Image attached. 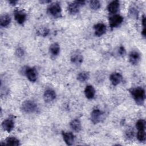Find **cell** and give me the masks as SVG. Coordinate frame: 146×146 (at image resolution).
Instances as JSON below:
<instances>
[{
  "label": "cell",
  "mask_w": 146,
  "mask_h": 146,
  "mask_svg": "<svg viewBox=\"0 0 146 146\" xmlns=\"http://www.w3.org/2000/svg\"><path fill=\"white\" fill-rule=\"evenodd\" d=\"M129 92L136 102V104L139 106H142L144 104L145 94L144 90L141 87H136L133 88L129 90Z\"/></svg>",
  "instance_id": "cell-1"
},
{
  "label": "cell",
  "mask_w": 146,
  "mask_h": 146,
  "mask_svg": "<svg viewBox=\"0 0 146 146\" xmlns=\"http://www.w3.org/2000/svg\"><path fill=\"white\" fill-rule=\"evenodd\" d=\"M47 11L48 14L54 18H59L61 17L62 9L60 5L58 2H55L49 5L47 8Z\"/></svg>",
  "instance_id": "cell-2"
},
{
  "label": "cell",
  "mask_w": 146,
  "mask_h": 146,
  "mask_svg": "<svg viewBox=\"0 0 146 146\" xmlns=\"http://www.w3.org/2000/svg\"><path fill=\"white\" fill-rule=\"evenodd\" d=\"M22 111L26 113H33L37 111V104L32 100L25 101L21 106Z\"/></svg>",
  "instance_id": "cell-3"
},
{
  "label": "cell",
  "mask_w": 146,
  "mask_h": 146,
  "mask_svg": "<svg viewBox=\"0 0 146 146\" xmlns=\"http://www.w3.org/2000/svg\"><path fill=\"white\" fill-rule=\"evenodd\" d=\"M84 3L85 2L82 1H74L71 2L68 5V11L71 14H75L79 12L80 7L84 5Z\"/></svg>",
  "instance_id": "cell-4"
},
{
  "label": "cell",
  "mask_w": 146,
  "mask_h": 146,
  "mask_svg": "<svg viewBox=\"0 0 146 146\" xmlns=\"http://www.w3.org/2000/svg\"><path fill=\"white\" fill-rule=\"evenodd\" d=\"M104 112L99 109L94 110L91 113V121L94 124H97L101 121L103 118Z\"/></svg>",
  "instance_id": "cell-5"
},
{
  "label": "cell",
  "mask_w": 146,
  "mask_h": 146,
  "mask_svg": "<svg viewBox=\"0 0 146 146\" xmlns=\"http://www.w3.org/2000/svg\"><path fill=\"white\" fill-rule=\"evenodd\" d=\"M123 21V18L118 14L113 15L109 18V24L111 28L119 26Z\"/></svg>",
  "instance_id": "cell-6"
},
{
  "label": "cell",
  "mask_w": 146,
  "mask_h": 146,
  "mask_svg": "<svg viewBox=\"0 0 146 146\" xmlns=\"http://www.w3.org/2000/svg\"><path fill=\"white\" fill-rule=\"evenodd\" d=\"M25 74L27 79L31 82H34L37 79V72L34 68L27 67L25 70Z\"/></svg>",
  "instance_id": "cell-7"
},
{
  "label": "cell",
  "mask_w": 146,
  "mask_h": 146,
  "mask_svg": "<svg viewBox=\"0 0 146 146\" xmlns=\"http://www.w3.org/2000/svg\"><path fill=\"white\" fill-rule=\"evenodd\" d=\"M14 18L18 23L22 25L26 21V14L23 11L15 10L14 11Z\"/></svg>",
  "instance_id": "cell-8"
},
{
  "label": "cell",
  "mask_w": 146,
  "mask_h": 146,
  "mask_svg": "<svg viewBox=\"0 0 146 146\" xmlns=\"http://www.w3.org/2000/svg\"><path fill=\"white\" fill-rule=\"evenodd\" d=\"M95 34L98 36L103 35L106 32V26L103 23H99L94 25V26Z\"/></svg>",
  "instance_id": "cell-9"
},
{
  "label": "cell",
  "mask_w": 146,
  "mask_h": 146,
  "mask_svg": "<svg viewBox=\"0 0 146 146\" xmlns=\"http://www.w3.org/2000/svg\"><path fill=\"white\" fill-rule=\"evenodd\" d=\"M56 96V93L54 90L51 89H48L45 91L43 95V98L45 102L50 103L55 99Z\"/></svg>",
  "instance_id": "cell-10"
},
{
  "label": "cell",
  "mask_w": 146,
  "mask_h": 146,
  "mask_svg": "<svg viewBox=\"0 0 146 146\" xmlns=\"http://www.w3.org/2000/svg\"><path fill=\"white\" fill-rule=\"evenodd\" d=\"M14 123L13 119H7L3 121L2 123V127L4 131L10 132L14 128Z\"/></svg>",
  "instance_id": "cell-11"
},
{
  "label": "cell",
  "mask_w": 146,
  "mask_h": 146,
  "mask_svg": "<svg viewBox=\"0 0 146 146\" xmlns=\"http://www.w3.org/2000/svg\"><path fill=\"white\" fill-rule=\"evenodd\" d=\"M62 136L66 144L68 145H72L74 144L75 137L71 132H62Z\"/></svg>",
  "instance_id": "cell-12"
},
{
  "label": "cell",
  "mask_w": 146,
  "mask_h": 146,
  "mask_svg": "<svg viewBox=\"0 0 146 146\" xmlns=\"http://www.w3.org/2000/svg\"><path fill=\"white\" fill-rule=\"evenodd\" d=\"M140 59V54L136 51H132L130 52L129 55V62L133 64H137Z\"/></svg>",
  "instance_id": "cell-13"
},
{
  "label": "cell",
  "mask_w": 146,
  "mask_h": 146,
  "mask_svg": "<svg viewBox=\"0 0 146 146\" xmlns=\"http://www.w3.org/2000/svg\"><path fill=\"white\" fill-rule=\"evenodd\" d=\"M121 75L118 72H113L110 76V80L113 86H117L122 80Z\"/></svg>",
  "instance_id": "cell-14"
},
{
  "label": "cell",
  "mask_w": 146,
  "mask_h": 146,
  "mask_svg": "<svg viewBox=\"0 0 146 146\" xmlns=\"http://www.w3.org/2000/svg\"><path fill=\"white\" fill-rule=\"evenodd\" d=\"M120 2L119 1H113L110 3L107 6V10L111 14L116 13L119 9Z\"/></svg>",
  "instance_id": "cell-15"
},
{
  "label": "cell",
  "mask_w": 146,
  "mask_h": 146,
  "mask_svg": "<svg viewBox=\"0 0 146 146\" xmlns=\"http://www.w3.org/2000/svg\"><path fill=\"white\" fill-rule=\"evenodd\" d=\"M83 56L79 52H75L71 55V61L76 65H80L83 62Z\"/></svg>",
  "instance_id": "cell-16"
},
{
  "label": "cell",
  "mask_w": 146,
  "mask_h": 146,
  "mask_svg": "<svg viewBox=\"0 0 146 146\" xmlns=\"http://www.w3.org/2000/svg\"><path fill=\"white\" fill-rule=\"evenodd\" d=\"M84 94L87 99H92L95 94V90L94 87L91 85L87 86L84 90Z\"/></svg>",
  "instance_id": "cell-17"
},
{
  "label": "cell",
  "mask_w": 146,
  "mask_h": 146,
  "mask_svg": "<svg viewBox=\"0 0 146 146\" xmlns=\"http://www.w3.org/2000/svg\"><path fill=\"white\" fill-rule=\"evenodd\" d=\"M70 127L73 131L76 132H79L82 129V125L80 120L78 119H75L72 120L70 122Z\"/></svg>",
  "instance_id": "cell-18"
},
{
  "label": "cell",
  "mask_w": 146,
  "mask_h": 146,
  "mask_svg": "<svg viewBox=\"0 0 146 146\" xmlns=\"http://www.w3.org/2000/svg\"><path fill=\"white\" fill-rule=\"evenodd\" d=\"M11 22V17L7 14H3L0 18V24L2 27L7 26Z\"/></svg>",
  "instance_id": "cell-19"
},
{
  "label": "cell",
  "mask_w": 146,
  "mask_h": 146,
  "mask_svg": "<svg viewBox=\"0 0 146 146\" xmlns=\"http://www.w3.org/2000/svg\"><path fill=\"white\" fill-rule=\"evenodd\" d=\"M4 144L11 146H18L20 145V143L19 140L17 138L13 136H10L6 139L5 143Z\"/></svg>",
  "instance_id": "cell-20"
},
{
  "label": "cell",
  "mask_w": 146,
  "mask_h": 146,
  "mask_svg": "<svg viewBox=\"0 0 146 146\" xmlns=\"http://www.w3.org/2000/svg\"><path fill=\"white\" fill-rule=\"evenodd\" d=\"M49 50L52 55L57 56L60 52V46L57 43H54L50 46Z\"/></svg>",
  "instance_id": "cell-21"
},
{
  "label": "cell",
  "mask_w": 146,
  "mask_h": 146,
  "mask_svg": "<svg viewBox=\"0 0 146 146\" xmlns=\"http://www.w3.org/2000/svg\"><path fill=\"white\" fill-rule=\"evenodd\" d=\"M90 77V74L87 71H82L78 74L77 79L80 82H84L87 81Z\"/></svg>",
  "instance_id": "cell-22"
},
{
  "label": "cell",
  "mask_w": 146,
  "mask_h": 146,
  "mask_svg": "<svg viewBox=\"0 0 146 146\" xmlns=\"http://www.w3.org/2000/svg\"><path fill=\"white\" fill-rule=\"evenodd\" d=\"M90 7L94 10H98L101 7V3L99 1L94 0L90 2Z\"/></svg>",
  "instance_id": "cell-23"
},
{
  "label": "cell",
  "mask_w": 146,
  "mask_h": 146,
  "mask_svg": "<svg viewBox=\"0 0 146 146\" xmlns=\"http://www.w3.org/2000/svg\"><path fill=\"white\" fill-rule=\"evenodd\" d=\"M137 138L139 141L142 142L145 140V129L138 130V132L137 133Z\"/></svg>",
  "instance_id": "cell-24"
},
{
  "label": "cell",
  "mask_w": 146,
  "mask_h": 146,
  "mask_svg": "<svg viewBox=\"0 0 146 146\" xmlns=\"http://www.w3.org/2000/svg\"><path fill=\"white\" fill-rule=\"evenodd\" d=\"M136 127L138 130L145 129V121L143 119L139 120L136 123Z\"/></svg>",
  "instance_id": "cell-25"
},
{
  "label": "cell",
  "mask_w": 146,
  "mask_h": 146,
  "mask_svg": "<svg viewBox=\"0 0 146 146\" xmlns=\"http://www.w3.org/2000/svg\"><path fill=\"white\" fill-rule=\"evenodd\" d=\"M49 33V30L46 27H42L40 28L37 31V34L38 35L42 36H46Z\"/></svg>",
  "instance_id": "cell-26"
},
{
  "label": "cell",
  "mask_w": 146,
  "mask_h": 146,
  "mask_svg": "<svg viewBox=\"0 0 146 146\" xmlns=\"http://www.w3.org/2000/svg\"><path fill=\"white\" fill-rule=\"evenodd\" d=\"M129 14L133 18H137L138 11L135 7H132L129 9Z\"/></svg>",
  "instance_id": "cell-27"
},
{
  "label": "cell",
  "mask_w": 146,
  "mask_h": 146,
  "mask_svg": "<svg viewBox=\"0 0 146 146\" xmlns=\"http://www.w3.org/2000/svg\"><path fill=\"white\" fill-rule=\"evenodd\" d=\"M16 55L18 57H22L24 55V51L22 48H18L16 50V52H15Z\"/></svg>",
  "instance_id": "cell-28"
},
{
  "label": "cell",
  "mask_w": 146,
  "mask_h": 146,
  "mask_svg": "<svg viewBox=\"0 0 146 146\" xmlns=\"http://www.w3.org/2000/svg\"><path fill=\"white\" fill-rule=\"evenodd\" d=\"M125 133H126V136L128 138H132L133 136V130L128 129L125 132Z\"/></svg>",
  "instance_id": "cell-29"
},
{
  "label": "cell",
  "mask_w": 146,
  "mask_h": 146,
  "mask_svg": "<svg viewBox=\"0 0 146 146\" xmlns=\"http://www.w3.org/2000/svg\"><path fill=\"white\" fill-rule=\"evenodd\" d=\"M119 53L121 56H124L125 54V50L123 46H120L119 49Z\"/></svg>",
  "instance_id": "cell-30"
},
{
  "label": "cell",
  "mask_w": 146,
  "mask_h": 146,
  "mask_svg": "<svg viewBox=\"0 0 146 146\" xmlns=\"http://www.w3.org/2000/svg\"><path fill=\"white\" fill-rule=\"evenodd\" d=\"M9 2L10 3H11V5H15L17 2V1H9Z\"/></svg>",
  "instance_id": "cell-31"
},
{
  "label": "cell",
  "mask_w": 146,
  "mask_h": 146,
  "mask_svg": "<svg viewBox=\"0 0 146 146\" xmlns=\"http://www.w3.org/2000/svg\"><path fill=\"white\" fill-rule=\"evenodd\" d=\"M40 3H49V2H51V1H40Z\"/></svg>",
  "instance_id": "cell-32"
}]
</instances>
